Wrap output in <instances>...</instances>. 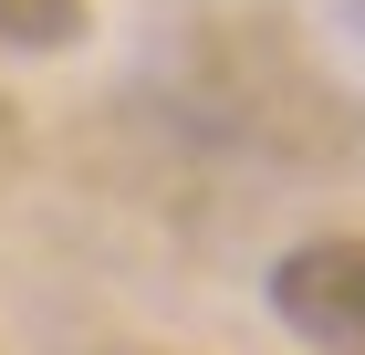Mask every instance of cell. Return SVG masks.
<instances>
[{"instance_id": "1", "label": "cell", "mask_w": 365, "mask_h": 355, "mask_svg": "<svg viewBox=\"0 0 365 355\" xmlns=\"http://www.w3.org/2000/svg\"><path fill=\"white\" fill-rule=\"evenodd\" d=\"M272 314L313 355H365V230H313L272 261Z\"/></svg>"}, {"instance_id": "2", "label": "cell", "mask_w": 365, "mask_h": 355, "mask_svg": "<svg viewBox=\"0 0 365 355\" xmlns=\"http://www.w3.org/2000/svg\"><path fill=\"white\" fill-rule=\"evenodd\" d=\"M94 21V0H0V42L11 53H73Z\"/></svg>"}, {"instance_id": "3", "label": "cell", "mask_w": 365, "mask_h": 355, "mask_svg": "<svg viewBox=\"0 0 365 355\" xmlns=\"http://www.w3.org/2000/svg\"><path fill=\"white\" fill-rule=\"evenodd\" d=\"M115 355H146V345H115Z\"/></svg>"}]
</instances>
